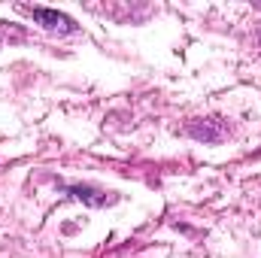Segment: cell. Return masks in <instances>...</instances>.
Masks as SVG:
<instances>
[{
	"label": "cell",
	"instance_id": "obj_1",
	"mask_svg": "<svg viewBox=\"0 0 261 258\" xmlns=\"http://www.w3.org/2000/svg\"><path fill=\"white\" fill-rule=\"evenodd\" d=\"M21 12H28L37 24H43L46 31H52V34H76L79 31V24L64 15V12H58V9H46V6H21Z\"/></svg>",
	"mask_w": 261,
	"mask_h": 258
},
{
	"label": "cell",
	"instance_id": "obj_2",
	"mask_svg": "<svg viewBox=\"0 0 261 258\" xmlns=\"http://www.w3.org/2000/svg\"><path fill=\"white\" fill-rule=\"evenodd\" d=\"M189 134L195 140H200V143H222L228 137V122L219 119V116H213V119H195V122H189Z\"/></svg>",
	"mask_w": 261,
	"mask_h": 258
},
{
	"label": "cell",
	"instance_id": "obj_3",
	"mask_svg": "<svg viewBox=\"0 0 261 258\" xmlns=\"http://www.w3.org/2000/svg\"><path fill=\"white\" fill-rule=\"evenodd\" d=\"M64 192L70 197H76V200H82V203H88V207H110V203H116V194L100 192L94 186H64Z\"/></svg>",
	"mask_w": 261,
	"mask_h": 258
}]
</instances>
